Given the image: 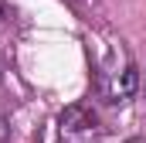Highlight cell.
Returning a JSON list of instances; mask_svg holds the SVG:
<instances>
[{
	"label": "cell",
	"mask_w": 146,
	"mask_h": 143,
	"mask_svg": "<svg viewBox=\"0 0 146 143\" xmlns=\"http://www.w3.org/2000/svg\"><path fill=\"white\" fill-rule=\"evenodd\" d=\"M126 143H146V136H133V140H126Z\"/></svg>",
	"instance_id": "obj_2"
},
{
	"label": "cell",
	"mask_w": 146,
	"mask_h": 143,
	"mask_svg": "<svg viewBox=\"0 0 146 143\" xmlns=\"http://www.w3.org/2000/svg\"><path fill=\"white\" fill-rule=\"evenodd\" d=\"M0 21H3V7H0Z\"/></svg>",
	"instance_id": "obj_3"
},
{
	"label": "cell",
	"mask_w": 146,
	"mask_h": 143,
	"mask_svg": "<svg viewBox=\"0 0 146 143\" xmlns=\"http://www.w3.org/2000/svg\"><path fill=\"white\" fill-rule=\"evenodd\" d=\"M136 85H139V75H136V68H133L129 58H122V65H119V61H106V65H102L99 89H102V96H106L109 102H126V99L136 92Z\"/></svg>",
	"instance_id": "obj_1"
}]
</instances>
